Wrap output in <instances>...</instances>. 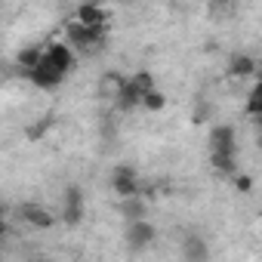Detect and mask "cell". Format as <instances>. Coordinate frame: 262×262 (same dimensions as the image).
<instances>
[{
    "mask_svg": "<svg viewBox=\"0 0 262 262\" xmlns=\"http://www.w3.org/2000/svg\"><path fill=\"white\" fill-rule=\"evenodd\" d=\"M65 34H68V47H71V50L90 53L93 47L102 43V37L108 34V28H86V25H80V22H71V25L65 28Z\"/></svg>",
    "mask_w": 262,
    "mask_h": 262,
    "instance_id": "cell-1",
    "label": "cell"
},
{
    "mask_svg": "<svg viewBox=\"0 0 262 262\" xmlns=\"http://www.w3.org/2000/svg\"><path fill=\"white\" fill-rule=\"evenodd\" d=\"M111 188H114V194L123 201V198H139V173H136V167H129V164H120V167H114V173H111Z\"/></svg>",
    "mask_w": 262,
    "mask_h": 262,
    "instance_id": "cell-2",
    "label": "cell"
},
{
    "mask_svg": "<svg viewBox=\"0 0 262 262\" xmlns=\"http://www.w3.org/2000/svg\"><path fill=\"white\" fill-rule=\"evenodd\" d=\"M123 237H126V247L133 250V253H142V250H148V247L155 244L158 228H155L148 219H145V222H129L126 231H123Z\"/></svg>",
    "mask_w": 262,
    "mask_h": 262,
    "instance_id": "cell-3",
    "label": "cell"
},
{
    "mask_svg": "<svg viewBox=\"0 0 262 262\" xmlns=\"http://www.w3.org/2000/svg\"><path fill=\"white\" fill-rule=\"evenodd\" d=\"M83 216H86V210H83V191L77 185H68L65 198H62V222L71 225V228H77L83 222Z\"/></svg>",
    "mask_w": 262,
    "mask_h": 262,
    "instance_id": "cell-4",
    "label": "cell"
},
{
    "mask_svg": "<svg viewBox=\"0 0 262 262\" xmlns=\"http://www.w3.org/2000/svg\"><path fill=\"white\" fill-rule=\"evenodd\" d=\"M210 155H234L237 158V136L231 123H216L210 129Z\"/></svg>",
    "mask_w": 262,
    "mask_h": 262,
    "instance_id": "cell-5",
    "label": "cell"
},
{
    "mask_svg": "<svg viewBox=\"0 0 262 262\" xmlns=\"http://www.w3.org/2000/svg\"><path fill=\"white\" fill-rule=\"evenodd\" d=\"M28 80H31L34 86H40V90H56V86L65 80V71H62L59 65H53V62L47 59V53H43V62L28 74Z\"/></svg>",
    "mask_w": 262,
    "mask_h": 262,
    "instance_id": "cell-6",
    "label": "cell"
},
{
    "mask_svg": "<svg viewBox=\"0 0 262 262\" xmlns=\"http://www.w3.org/2000/svg\"><path fill=\"white\" fill-rule=\"evenodd\" d=\"M19 219H22L25 225H31V228H53V225H56V216H53L47 207L34 204V201L19 204Z\"/></svg>",
    "mask_w": 262,
    "mask_h": 262,
    "instance_id": "cell-7",
    "label": "cell"
},
{
    "mask_svg": "<svg viewBox=\"0 0 262 262\" xmlns=\"http://www.w3.org/2000/svg\"><path fill=\"white\" fill-rule=\"evenodd\" d=\"M182 259L185 262H210V244L207 237H201L198 231L182 237Z\"/></svg>",
    "mask_w": 262,
    "mask_h": 262,
    "instance_id": "cell-8",
    "label": "cell"
},
{
    "mask_svg": "<svg viewBox=\"0 0 262 262\" xmlns=\"http://www.w3.org/2000/svg\"><path fill=\"white\" fill-rule=\"evenodd\" d=\"M74 22H80L86 28H108V13L99 4H80L74 13Z\"/></svg>",
    "mask_w": 262,
    "mask_h": 262,
    "instance_id": "cell-9",
    "label": "cell"
},
{
    "mask_svg": "<svg viewBox=\"0 0 262 262\" xmlns=\"http://www.w3.org/2000/svg\"><path fill=\"white\" fill-rule=\"evenodd\" d=\"M120 216H123L126 225L129 222H145L148 219V204L142 198H123L120 201Z\"/></svg>",
    "mask_w": 262,
    "mask_h": 262,
    "instance_id": "cell-10",
    "label": "cell"
},
{
    "mask_svg": "<svg viewBox=\"0 0 262 262\" xmlns=\"http://www.w3.org/2000/svg\"><path fill=\"white\" fill-rule=\"evenodd\" d=\"M43 50H47V59H50L53 65H59L65 74H68V71L74 68V62H77V59H74V50H71L68 43H50V47H43Z\"/></svg>",
    "mask_w": 262,
    "mask_h": 262,
    "instance_id": "cell-11",
    "label": "cell"
},
{
    "mask_svg": "<svg viewBox=\"0 0 262 262\" xmlns=\"http://www.w3.org/2000/svg\"><path fill=\"white\" fill-rule=\"evenodd\" d=\"M142 99H145V93H142L133 80H126V86L120 90V96L114 99V105H117L120 111H133V108H139V105H142Z\"/></svg>",
    "mask_w": 262,
    "mask_h": 262,
    "instance_id": "cell-12",
    "label": "cell"
},
{
    "mask_svg": "<svg viewBox=\"0 0 262 262\" xmlns=\"http://www.w3.org/2000/svg\"><path fill=\"white\" fill-rule=\"evenodd\" d=\"M228 74H231L234 80H244V77H253V74H256V62H253L250 56H244V53H237V56H231V65H228Z\"/></svg>",
    "mask_w": 262,
    "mask_h": 262,
    "instance_id": "cell-13",
    "label": "cell"
},
{
    "mask_svg": "<svg viewBox=\"0 0 262 262\" xmlns=\"http://www.w3.org/2000/svg\"><path fill=\"white\" fill-rule=\"evenodd\" d=\"M210 164H213V170L216 173H222V176H237V158L234 155H210Z\"/></svg>",
    "mask_w": 262,
    "mask_h": 262,
    "instance_id": "cell-14",
    "label": "cell"
},
{
    "mask_svg": "<svg viewBox=\"0 0 262 262\" xmlns=\"http://www.w3.org/2000/svg\"><path fill=\"white\" fill-rule=\"evenodd\" d=\"M43 53H47L43 47H28V50H22V53H19V65L25 68V74H31V71L43 62Z\"/></svg>",
    "mask_w": 262,
    "mask_h": 262,
    "instance_id": "cell-15",
    "label": "cell"
},
{
    "mask_svg": "<svg viewBox=\"0 0 262 262\" xmlns=\"http://www.w3.org/2000/svg\"><path fill=\"white\" fill-rule=\"evenodd\" d=\"M247 114H250L253 120L262 117V80L253 83V90H250V96H247Z\"/></svg>",
    "mask_w": 262,
    "mask_h": 262,
    "instance_id": "cell-16",
    "label": "cell"
},
{
    "mask_svg": "<svg viewBox=\"0 0 262 262\" xmlns=\"http://www.w3.org/2000/svg\"><path fill=\"white\" fill-rule=\"evenodd\" d=\"M164 105H167V99H164L161 90H151V93H145V99H142V108H148V111H161Z\"/></svg>",
    "mask_w": 262,
    "mask_h": 262,
    "instance_id": "cell-17",
    "label": "cell"
},
{
    "mask_svg": "<svg viewBox=\"0 0 262 262\" xmlns=\"http://www.w3.org/2000/svg\"><path fill=\"white\" fill-rule=\"evenodd\" d=\"M129 80H133V83H136L142 93H151V90H158V86H155V77H151L148 71H139V74H133V77H129Z\"/></svg>",
    "mask_w": 262,
    "mask_h": 262,
    "instance_id": "cell-18",
    "label": "cell"
},
{
    "mask_svg": "<svg viewBox=\"0 0 262 262\" xmlns=\"http://www.w3.org/2000/svg\"><path fill=\"white\" fill-rule=\"evenodd\" d=\"M234 185H237V191H250V188H253V179L237 173V176H234Z\"/></svg>",
    "mask_w": 262,
    "mask_h": 262,
    "instance_id": "cell-19",
    "label": "cell"
},
{
    "mask_svg": "<svg viewBox=\"0 0 262 262\" xmlns=\"http://www.w3.org/2000/svg\"><path fill=\"white\" fill-rule=\"evenodd\" d=\"M210 117V105H201V108H194V123H204Z\"/></svg>",
    "mask_w": 262,
    "mask_h": 262,
    "instance_id": "cell-20",
    "label": "cell"
},
{
    "mask_svg": "<svg viewBox=\"0 0 262 262\" xmlns=\"http://www.w3.org/2000/svg\"><path fill=\"white\" fill-rule=\"evenodd\" d=\"M256 145H259V151H262V133H259V136H256Z\"/></svg>",
    "mask_w": 262,
    "mask_h": 262,
    "instance_id": "cell-21",
    "label": "cell"
},
{
    "mask_svg": "<svg viewBox=\"0 0 262 262\" xmlns=\"http://www.w3.org/2000/svg\"><path fill=\"white\" fill-rule=\"evenodd\" d=\"M256 126H259V133H262V117H259V120H256Z\"/></svg>",
    "mask_w": 262,
    "mask_h": 262,
    "instance_id": "cell-22",
    "label": "cell"
}]
</instances>
